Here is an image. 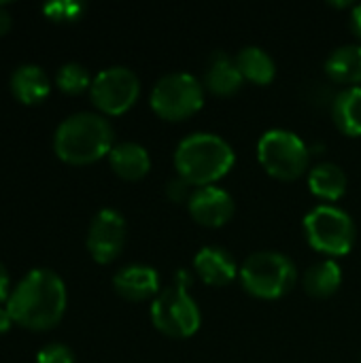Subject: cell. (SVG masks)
Listing matches in <instances>:
<instances>
[{
    "mask_svg": "<svg viewBox=\"0 0 361 363\" xmlns=\"http://www.w3.org/2000/svg\"><path fill=\"white\" fill-rule=\"evenodd\" d=\"M6 311L13 323L32 332H47L64 317L66 285L53 270H30L9 296Z\"/></svg>",
    "mask_w": 361,
    "mask_h": 363,
    "instance_id": "6da1fadb",
    "label": "cell"
},
{
    "mask_svg": "<svg viewBox=\"0 0 361 363\" xmlns=\"http://www.w3.org/2000/svg\"><path fill=\"white\" fill-rule=\"evenodd\" d=\"M236 162L232 145L213 132H194L185 136L174 151L177 174L194 187L215 185Z\"/></svg>",
    "mask_w": 361,
    "mask_h": 363,
    "instance_id": "7a4b0ae2",
    "label": "cell"
},
{
    "mask_svg": "<svg viewBox=\"0 0 361 363\" xmlns=\"http://www.w3.org/2000/svg\"><path fill=\"white\" fill-rule=\"evenodd\" d=\"M113 125L98 113H74L66 117L53 136L55 155L68 164L83 166L91 164L111 153L113 145Z\"/></svg>",
    "mask_w": 361,
    "mask_h": 363,
    "instance_id": "3957f363",
    "label": "cell"
},
{
    "mask_svg": "<svg viewBox=\"0 0 361 363\" xmlns=\"http://www.w3.org/2000/svg\"><path fill=\"white\" fill-rule=\"evenodd\" d=\"M238 277L247 294L262 300H277L291 291L298 272L296 264L285 253L257 251L243 262Z\"/></svg>",
    "mask_w": 361,
    "mask_h": 363,
    "instance_id": "277c9868",
    "label": "cell"
},
{
    "mask_svg": "<svg viewBox=\"0 0 361 363\" xmlns=\"http://www.w3.org/2000/svg\"><path fill=\"white\" fill-rule=\"evenodd\" d=\"M304 236L315 251L340 257L351 253L357 232L347 211L334 204H317L304 217Z\"/></svg>",
    "mask_w": 361,
    "mask_h": 363,
    "instance_id": "5b68a950",
    "label": "cell"
},
{
    "mask_svg": "<svg viewBox=\"0 0 361 363\" xmlns=\"http://www.w3.org/2000/svg\"><path fill=\"white\" fill-rule=\"evenodd\" d=\"M257 160L270 177L294 181L309 168L311 149L296 132L272 128L264 132L257 143Z\"/></svg>",
    "mask_w": 361,
    "mask_h": 363,
    "instance_id": "8992f818",
    "label": "cell"
},
{
    "mask_svg": "<svg viewBox=\"0 0 361 363\" xmlns=\"http://www.w3.org/2000/svg\"><path fill=\"white\" fill-rule=\"evenodd\" d=\"M204 104V85L189 72H168L151 89V108L168 121H181Z\"/></svg>",
    "mask_w": 361,
    "mask_h": 363,
    "instance_id": "52a82bcc",
    "label": "cell"
},
{
    "mask_svg": "<svg viewBox=\"0 0 361 363\" xmlns=\"http://www.w3.org/2000/svg\"><path fill=\"white\" fill-rule=\"evenodd\" d=\"M153 325L170 338H189L200 330L202 313L187 289L174 285L162 289L151 302Z\"/></svg>",
    "mask_w": 361,
    "mask_h": 363,
    "instance_id": "ba28073f",
    "label": "cell"
},
{
    "mask_svg": "<svg viewBox=\"0 0 361 363\" xmlns=\"http://www.w3.org/2000/svg\"><path fill=\"white\" fill-rule=\"evenodd\" d=\"M140 94V79L128 66H109L100 70L89 87L91 102L106 115L126 113Z\"/></svg>",
    "mask_w": 361,
    "mask_h": 363,
    "instance_id": "9c48e42d",
    "label": "cell"
},
{
    "mask_svg": "<svg viewBox=\"0 0 361 363\" xmlns=\"http://www.w3.org/2000/svg\"><path fill=\"white\" fill-rule=\"evenodd\" d=\"M126 219L113 208H102L89 223L87 230V251L98 264L113 262L126 245Z\"/></svg>",
    "mask_w": 361,
    "mask_h": 363,
    "instance_id": "30bf717a",
    "label": "cell"
},
{
    "mask_svg": "<svg viewBox=\"0 0 361 363\" xmlns=\"http://www.w3.org/2000/svg\"><path fill=\"white\" fill-rule=\"evenodd\" d=\"M187 211L200 225L221 228L234 215V198L219 185L196 187L187 202Z\"/></svg>",
    "mask_w": 361,
    "mask_h": 363,
    "instance_id": "8fae6325",
    "label": "cell"
},
{
    "mask_svg": "<svg viewBox=\"0 0 361 363\" xmlns=\"http://www.w3.org/2000/svg\"><path fill=\"white\" fill-rule=\"evenodd\" d=\"M115 291L132 302H143L160 294V274L147 264H130L113 277Z\"/></svg>",
    "mask_w": 361,
    "mask_h": 363,
    "instance_id": "7c38bea8",
    "label": "cell"
},
{
    "mask_svg": "<svg viewBox=\"0 0 361 363\" xmlns=\"http://www.w3.org/2000/svg\"><path fill=\"white\" fill-rule=\"evenodd\" d=\"M194 270L202 279V283H206L211 287H223L238 277V266H236V259L232 257V253L221 247H215V245L202 247L196 253Z\"/></svg>",
    "mask_w": 361,
    "mask_h": 363,
    "instance_id": "4fadbf2b",
    "label": "cell"
},
{
    "mask_svg": "<svg viewBox=\"0 0 361 363\" xmlns=\"http://www.w3.org/2000/svg\"><path fill=\"white\" fill-rule=\"evenodd\" d=\"M243 72L236 64V57L228 55L226 51H215L209 57L206 70H204V81L202 85L217 94V96H232L243 87Z\"/></svg>",
    "mask_w": 361,
    "mask_h": 363,
    "instance_id": "5bb4252c",
    "label": "cell"
},
{
    "mask_svg": "<svg viewBox=\"0 0 361 363\" xmlns=\"http://www.w3.org/2000/svg\"><path fill=\"white\" fill-rule=\"evenodd\" d=\"M109 162H111L113 172L126 181H138L151 170L149 151L143 145L132 143V140L115 145L109 153Z\"/></svg>",
    "mask_w": 361,
    "mask_h": 363,
    "instance_id": "9a60e30c",
    "label": "cell"
},
{
    "mask_svg": "<svg viewBox=\"0 0 361 363\" xmlns=\"http://www.w3.org/2000/svg\"><path fill=\"white\" fill-rule=\"evenodd\" d=\"M11 91L23 104H36L49 94V77L36 64H21L11 74Z\"/></svg>",
    "mask_w": 361,
    "mask_h": 363,
    "instance_id": "2e32d148",
    "label": "cell"
},
{
    "mask_svg": "<svg viewBox=\"0 0 361 363\" xmlns=\"http://www.w3.org/2000/svg\"><path fill=\"white\" fill-rule=\"evenodd\" d=\"M326 74L343 85H357L361 81V43L336 47L326 60Z\"/></svg>",
    "mask_w": 361,
    "mask_h": 363,
    "instance_id": "e0dca14e",
    "label": "cell"
},
{
    "mask_svg": "<svg viewBox=\"0 0 361 363\" xmlns=\"http://www.w3.org/2000/svg\"><path fill=\"white\" fill-rule=\"evenodd\" d=\"M332 119L347 136H361V85L345 87L332 102Z\"/></svg>",
    "mask_w": 361,
    "mask_h": 363,
    "instance_id": "ac0fdd59",
    "label": "cell"
},
{
    "mask_svg": "<svg viewBox=\"0 0 361 363\" xmlns=\"http://www.w3.org/2000/svg\"><path fill=\"white\" fill-rule=\"evenodd\" d=\"M309 187L317 198L326 202H336L347 191V174L338 164L321 162L309 172Z\"/></svg>",
    "mask_w": 361,
    "mask_h": 363,
    "instance_id": "d6986e66",
    "label": "cell"
},
{
    "mask_svg": "<svg viewBox=\"0 0 361 363\" xmlns=\"http://www.w3.org/2000/svg\"><path fill=\"white\" fill-rule=\"evenodd\" d=\"M236 64H238L243 77L257 85H268L277 74V64H274L272 55L257 45L243 47L236 53Z\"/></svg>",
    "mask_w": 361,
    "mask_h": 363,
    "instance_id": "ffe728a7",
    "label": "cell"
},
{
    "mask_svg": "<svg viewBox=\"0 0 361 363\" xmlns=\"http://www.w3.org/2000/svg\"><path fill=\"white\" fill-rule=\"evenodd\" d=\"M343 283V268L334 259H321L304 272V289L313 298H330Z\"/></svg>",
    "mask_w": 361,
    "mask_h": 363,
    "instance_id": "44dd1931",
    "label": "cell"
},
{
    "mask_svg": "<svg viewBox=\"0 0 361 363\" xmlns=\"http://www.w3.org/2000/svg\"><path fill=\"white\" fill-rule=\"evenodd\" d=\"M91 81L94 79H91L89 70L83 64H79V62H68V64L60 66L57 72H55V85L64 94H70V96L89 89Z\"/></svg>",
    "mask_w": 361,
    "mask_h": 363,
    "instance_id": "7402d4cb",
    "label": "cell"
},
{
    "mask_svg": "<svg viewBox=\"0 0 361 363\" xmlns=\"http://www.w3.org/2000/svg\"><path fill=\"white\" fill-rule=\"evenodd\" d=\"M83 2H74V0H55L43 6V13L53 19V21H74L81 17L83 13Z\"/></svg>",
    "mask_w": 361,
    "mask_h": 363,
    "instance_id": "603a6c76",
    "label": "cell"
},
{
    "mask_svg": "<svg viewBox=\"0 0 361 363\" xmlns=\"http://www.w3.org/2000/svg\"><path fill=\"white\" fill-rule=\"evenodd\" d=\"M191 194H194V185L187 183V181H185L183 177H179V174L166 183V196H168V200H172V202H177V204H187L189 198H191Z\"/></svg>",
    "mask_w": 361,
    "mask_h": 363,
    "instance_id": "cb8c5ba5",
    "label": "cell"
},
{
    "mask_svg": "<svg viewBox=\"0 0 361 363\" xmlns=\"http://www.w3.org/2000/svg\"><path fill=\"white\" fill-rule=\"evenodd\" d=\"M36 363H74V355L64 345H47L38 351Z\"/></svg>",
    "mask_w": 361,
    "mask_h": 363,
    "instance_id": "d4e9b609",
    "label": "cell"
},
{
    "mask_svg": "<svg viewBox=\"0 0 361 363\" xmlns=\"http://www.w3.org/2000/svg\"><path fill=\"white\" fill-rule=\"evenodd\" d=\"M11 23H13V19H11V13H9L6 4H4V2H0V36L9 32Z\"/></svg>",
    "mask_w": 361,
    "mask_h": 363,
    "instance_id": "484cf974",
    "label": "cell"
},
{
    "mask_svg": "<svg viewBox=\"0 0 361 363\" xmlns=\"http://www.w3.org/2000/svg\"><path fill=\"white\" fill-rule=\"evenodd\" d=\"M351 30L361 43V4H355L353 11H351Z\"/></svg>",
    "mask_w": 361,
    "mask_h": 363,
    "instance_id": "4316f807",
    "label": "cell"
},
{
    "mask_svg": "<svg viewBox=\"0 0 361 363\" xmlns=\"http://www.w3.org/2000/svg\"><path fill=\"white\" fill-rule=\"evenodd\" d=\"M9 298V274L6 268L0 264V302H4Z\"/></svg>",
    "mask_w": 361,
    "mask_h": 363,
    "instance_id": "83f0119b",
    "label": "cell"
},
{
    "mask_svg": "<svg viewBox=\"0 0 361 363\" xmlns=\"http://www.w3.org/2000/svg\"><path fill=\"white\" fill-rule=\"evenodd\" d=\"M11 323H13V317H11V313H9L6 308H0V334L9 332Z\"/></svg>",
    "mask_w": 361,
    "mask_h": 363,
    "instance_id": "f1b7e54d",
    "label": "cell"
},
{
    "mask_svg": "<svg viewBox=\"0 0 361 363\" xmlns=\"http://www.w3.org/2000/svg\"><path fill=\"white\" fill-rule=\"evenodd\" d=\"M177 285L183 287V289H189V285H191V274H189L187 270H179V272H177Z\"/></svg>",
    "mask_w": 361,
    "mask_h": 363,
    "instance_id": "f546056e",
    "label": "cell"
}]
</instances>
